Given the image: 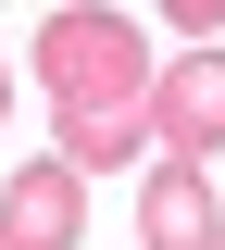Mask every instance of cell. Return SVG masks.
<instances>
[{
  "instance_id": "8992f818",
  "label": "cell",
  "mask_w": 225,
  "mask_h": 250,
  "mask_svg": "<svg viewBox=\"0 0 225 250\" xmlns=\"http://www.w3.org/2000/svg\"><path fill=\"white\" fill-rule=\"evenodd\" d=\"M163 25H175V38H213V25H225V0H163Z\"/></svg>"
},
{
  "instance_id": "52a82bcc",
  "label": "cell",
  "mask_w": 225,
  "mask_h": 250,
  "mask_svg": "<svg viewBox=\"0 0 225 250\" xmlns=\"http://www.w3.org/2000/svg\"><path fill=\"white\" fill-rule=\"evenodd\" d=\"M0 113H13V75H0Z\"/></svg>"
},
{
  "instance_id": "6da1fadb",
  "label": "cell",
  "mask_w": 225,
  "mask_h": 250,
  "mask_svg": "<svg viewBox=\"0 0 225 250\" xmlns=\"http://www.w3.org/2000/svg\"><path fill=\"white\" fill-rule=\"evenodd\" d=\"M150 38L125 25V13H50L38 25V100H50V125H88V113H138V88H150Z\"/></svg>"
},
{
  "instance_id": "7a4b0ae2",
  "label": "cell",
  "mask_w": 225,
  "mask_h": 250,
  "mask_svg": "<svg viewBox=\"0 0 225 250\" xmlns=\"http://www.w3.org/2000/svg\"><path fill=\"white\" fill-rule=\"evenodd\" d=\"M138 138L175 150V163H213V150H225V50L150 62V88H138Z\"/></svg>"
},
{
  "instance_id": "3957f363",
  "label": "cell",
  "mask_w": 225,
  "mask_h": 250,
  "mask_svg": "<svg viewBox=\"0 0 225 250\" xmlns=\"http://www.w3.org/2000/svg\"><path fill=\"white\" fill-rule=\"evenodd\" d=\"M0 250H88V175L13 163L0 175Z\"/></svg>"
},
{
  "instance_id": "277c9868",
  "label": "cell",
  "mask_w": 225,
  "mask_h": 250,
  "mask_svg": "<svg viewBox=\"0 0 225 250\" xmlns=\"http://www.w3.org/2000/svg\"><path fill=\"white\" fill-rule=\"evenodd\" d=\"M138 250H225V200L200 163H138Z\"/></svg>"
},
{
  "instance_id": "5b68a950",
  "label": "cell",
  "mask_w": 225,
  "mask_h": 250,
  "mask_svg": "<svg viewBox=\"0 0 225 250\" xmlns=\"http://www.w3.org/2000/svg\"><path fill=\"white\" fill-rule=\"evenodd\" d=\"M63 175H125V163H150V138H138V113H88V125H63Z\"/></svg>"
}]
</instances>
